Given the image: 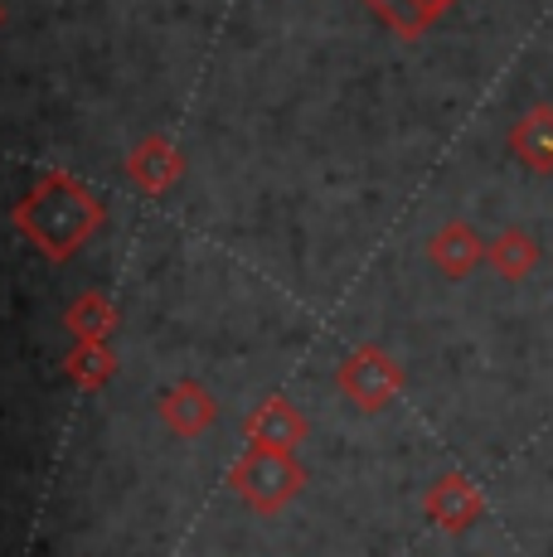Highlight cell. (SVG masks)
Masks as SVG:
<instances>
[{"instance_id": "cell-1", "label": "cell", "mask_w": 553, "mask_h": 557, "mask_svg": "<svg viewBox=\"0 0 553 557\" xmlns=\"http://www.w3.org/2000/svg\"><path fill=\"white\" fill-rule=\"evenodd\" d=\"M15 228L20 238H29L49 262H69L73 252H83V243L108 223L102 199L83 185L69 170H49L25 199L15 203Z\"/></svg>"}, {"instance_id": "cell-2", "label": "cell", "mask_w": 553, "mask_h": 557, "mask_svg": "<svg viewBox=\"0 0 553 557\" xmlns=\"http://www.w3.org/2000/svg\"><path fill=\"white\" fill-rule=\"evenodd\" d=\"M233 495L258 513L286 509L306 490V470L292 451H268V446H248L229 470Z\"/></svg>"}, {"instance_id": "cell-3", "label": "cell", "mask_w": 553, "mask_h": 557, "mask_svg": "<svg viewBox=\"0 0 553 557\" xmlns=\"http://www.w3.org/2000/svg\"><path fill=\"white\" fill-rule=\"evenodd\" d=\"M335 383L359 412H384L403 388V369H398V359L384 355L379 345H359L340 359Z\"/></svg>"}, {"instance_id": "cell-4", "label": "cell", "mask_w": 553, "mask_h": 557, "mask_svg": "<svg viewBox=\"0 0 553 557\" xmlns=\"http://www.w3.org/2000/svg\"><path fill=\"white\" fill-rule=\"evenodd\" d=\"M214 417H219V403H214V393H209L199 379H180L175 388H165L161 422H165L170 436H185V442H195V436H205L209 426H214Z\"/></svg>"}, {"instance_id": "cell-5", "label": "cell", "mask_w": 553, "mask_h": 557, "mask_svg": "<svg viewBox=\"0 0 553 557\" xmlns=\"http://www.w3.org/2000/svg\"><path fill=\"white\" fill-rule=\"evenodd\" d=\"M126 175H132V185L142 189V195H165V189H175V180L185 175V156H180L175 141H165V136H146V141H136L132 156H126Z\"/></svg>"}, {"instance_id": "cell-6", "label": "cell", "mask_w": 553, "mask_h": 557, "mask_svg": "<svg viewBox=\"0 0 553 557\" xmlns=\"http://www.w3.org/2000/svg\"><path fill=\"white\" fill-rule=\"evenodd\" d=\"M248 446H268V451H292L306 442V417L296 412L286 398H262L248 412Z\"/></svg>"}, {"instance_id": "cell-7", "label": "cell", "mask_w": 553, "mask_h": 557, "mask_svg": "<svg viewBox=\"0 0 553 557\" xmlns=\"http://www.w3.org/2000/svg\"><path fill=\"white\" fill-rule=\"evenodd\" d=\"M428 513H432V523L446 533H462V529H471L476 519H481V495H476V485L466 475H442L438 485L428 490Z\"/></svg>"}, {"instance_id": "cell-8", "label": "cell", "mask_w": 553, "mask_h": 557, "mask_svg": "<svg viewBox=\"0 0 553 557\" xmlns=\"http://www.w3.org/2000/svg\"><path fill=\"white\" fill-rule=\"evenodd\" d=\"M428 252H432V262H438V272H446V276H471L476 262L486 257V243L476 238V228H466V223H446V228L432 233Z\"/></svg>"}, {"instance_id": "cell-9", "label": "cell", "mask_w": 553, "mask_h": 557, "mask_svg": "<svg viewBox=\"0 0 553 557\" xmlns=\"http://www.w3.org/2000/svg\"><path fill=\"white\" fill-rule=\"evenodd\" d=\"M63 330L73 335V345H102L116 330V306L102 292H83L78 301L63 310Z\"/></svg>"}, {"instance_id": "cell-10", "label": "cell", "mask_w": 553, "mask_h": 557, "mask_svg": "<svg viewBox=\"0 0 553 557\" xmlns=\"http://www.w3.org/2000/svg\"><path fill=\"white\" fill-rule=\"evenodd\" d=\"M365 5L384 20L393 35L418 39V35H428V29L446 15V5H452V0H365Z\"/></svg>"}, {"instance_id": "cell-11", "label": "cell", "mask_w": 553, "mask_h": 557, "mask_svg": "<svg viewBox=\"0 0 553 557\" xmlns=\"http://www.w3.org/2000/svg\"><path fill=\"white\" fill-rule=\"evenodd\" d=\"M63 373H69V379L78 383L83 393L108 388V383L116 379V355H112V345H108V339H102V345H73L69 359H63Z\"/></svg>"}, {"instance_id": "cell-12", "label": "cell", "mask_w": 553, "mask_h": 557, "mask_svg": "<svg viewBox=\"0 0 553 557\" xmlns=\"http://www.w3.org/2000/svg\"><path fill=\"white\" fill-rule=\"evenodd\" d=\"M515 151L539 170H553V112H534L519 122L515 132Z\"/></svg>"}, {"instance_id": "cell-13", "label": "cell", "mask_w": 553, "mask_h": 557, "mask_svg": "<svg viewBox=\"0 0 553 557\" xmlns=\"http://www.w3.org/2000/svg\"><path fill=\"white\" fill-rule=\"evenodd\" d=\"M534 243L525 238V233H505V238H495V248H491V262L500 267L505 276H525L529 267H534Z\"/></svg>"}, {"instance_id": "cell-14", "label": "cell", "mask_w": 553, "mask_h": 557, "mask_svg": "<svg viewBox=\"0 0 553 557\" xmlns=\"http://www.w3.org/2000/svg\"><path fill=\"white\" fill-rule=\"evenodd\" d=\"M0 25H5V10H0Z\"/></svg>"}]
</instances>
